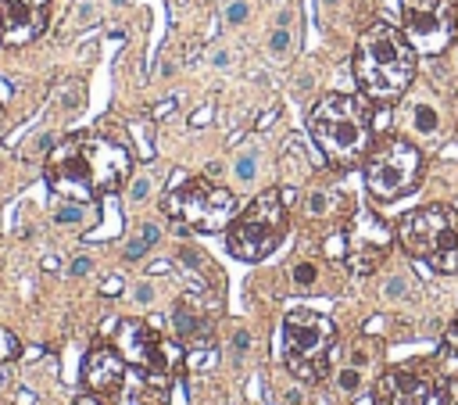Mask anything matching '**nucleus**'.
I'll list each match as a JSON object with an SVG mask.
<instances>
[{
	"instance_id": "obj_1",
	"label": "nucleus",
	"mask_w": 458,
	"mask_h": 405,
	"mask_svg": "<svg viewBox=\"0 0 458 405\" xmlns=\"http://www.w3.org/2000/svg\"><path fill=\"white\" fill-rule=\"evenodd\" d=\"M133 173V151L101 133H75L51 151L47 183L72 201L115 194Z\"/></svg>"
},
{
	"instance_id": "obj_2",
	"label": "nucleus",
	"mask_w": 458,
	"mask_h": 405,
	"mask_svg": "<svg viewBox=\"0 0 458 405\" xmlns=\"http://www.w3.org/2000/svg\"><path fill=\"white\" fill-rule=\"evenodd\" d=\"M351 72L366 97L390 104L416 79V47L408 43L405 29L390 22H372L355 43Z\"/></svg>"
},
{
	"instance_id": "obj_3",
	"label": "nucleus",
	"mask_w": 458,
	"mask_h": 405,
	"mask_svg": "<svg viewBox=\"0 0 458 405\" xmlns=\"http://www.w3.org/2000/svg\"><path fill=\"white\" fill-rule=\"evenodd\" d=\"M308 130L319 151L333 165H358L372 147V112L361 97L351 93H329L308 115Z\"/></svg>"
},
{
	"instance_id": "obj_4",
	"label": "nucleus",
	"mask_w": 458,
	"mask_h": 405,
	"mask_svg": "<svg viewBox=\"0 0 458 405\" xmlns=\"http://www.w3.org/2000/svg\"><path fill=\"white\" fill-rule=\"evenodd\" d=\"M398 241L412 258L437 273H458V212L448 205H426L398 223Z\"/></svg>"
},
{
	"instance_id": "obj_5",
	"label": "nucleus",
	"mask_w": 458,
	"mask_h": 405,
	"mask_svg": "<svg viewBox=\"0 0 458 405\" xmlns=\"http://www.w3.org/2000/svg\"><path fill=\"white\" fill-rule=\"evenodd\" d=\"M337 345V326L329 316L311 308H294L283 319V359L305 384H322L329 377V352Z\"/></svg>"
},
{
	"instance_id": "obj_6",
	"label": "nucleus",
	"mask_w": 458,
	"mask_h": 405,
	"mask_svg": "<svg viewBox=\"0 0 458 405\" xmlns=\"http://www.w3.org/2000/svg\"><path fill=\"white\" fill-rule=\"evenodd\" d=\"M283 237H287V201H283V191H262L226 226V244L233 258L240 262H262L265 255L276 251Z\"/></svg>"
},
{
	"instance_id": "obj_7",
	"label": "nucleus",
	"mask_w": 458,
	"mask_h": 405,
	"mask_svg": "<svg viewBox=\"0 0 458 405\" xmlns=\"http://www.w3.org/2000/svg\"><path fill=\"white\" fill-rule=\"evenodd\" d=\"M165 215L179 223V233H218L233 223L236 197L212 180H186L165 194Z\"/></svg>"
},
{
	"instance_id": "obj_8",
	"label": "nucleus",
	"mask_w": 458,
	"mask_h": 405,
	"mask_svg": "<svg viewBox=\"0 0 458 405\" xmlns=\"http://www.w3.org/2000/svg\"><path fill=\"white\" fill-rule=\"evenodd\" d=\"M422 180V151L401 136H383L366 154V186L380 201H398Z\"/></svg>"
},
{
	"instance_id": "obj_9",
	"label": "nucleus",
	"mask_w": 458,
	"mask_h": 405,
	"mask_svg": "<svg viewBox=\"0 0 458 405\" xmlns=\"http://www.w3.org/2000/svg\"><path fill=\"white\" fill-rule=\"evenodd\" d=\"M401 19L416 54H444L458 29V0H401Z\"/></svg>"
},
{
	"instance_id": "obj_10",
	"label": "nucleus",
	"mask_w": 458,
	"mask_h": 405,
	"mask_svg": "<svg viewBox=\"0 0 458 405\" xmlns=\"http://www.w3.org/2000/svg\"><path fill=\"white\" fill-rule=\"evenodd\" d=\"M118 345H122V355L136 366V373L144 377V384L151 387H165L168 391V380H172V348L168 341L154 330L151 323L144 319H129L118 326Z\"/></svg>"
},
{
	"instance_id": "obj_11",
	"label": "nucleus",
	"mask_w": 458,
	"mask_h": 405,
	"mask_svg": "<svg viewBox=\"0 0 458 405\" xmlns=\"http://www.w3.org/2000/svg\"><path fill=\"white\" fill-rule=\"evenodd\" d=\"M390 247V226L372 212H358V219L347 233V262L355 273H372L383 262Z\"/></svg>"
},
{
	"instance_id": "obj_12",
	"label": "nucleus",
	"mask_w": 458,
	"mask_h": 405,
	"mask_svg": "<svg viewBox=\"0 0 458 405\" xmlns=\"http://www.w3.org/2000/svg\"><path fill=\"white\" fill-rule=\"evenodd\" d=\"M47 4L51 0H0V43L25 47L47 29Z\"/></svg>"
},
{
	"instance_id": "obj_13",
	"label": "nucleus",
	"mask_w": 458,
	"mask_h": 405,
	"mask_svg": "<svg viewBox=\"0 0 458 405\" xmlns=\"http://www.w3.org/2000/svg\"><path fill=\"white\" fill-rule=\"evenodd\" d=\"M83 380L90 387V395H97L104 402H115L125 387V355L115 352L112 345H97L86 355Z\"/></svg>"
},
{
	"instance_id": "obj_14",
	"label": "nucleus",
	"mask_w": 458,
	"mask_h": 405,
	"mask_svg": "<svg viewBox=\"0 0 458 405\" xmlns=\"http://www.w3.org/2000/svg\"><path fill=\"white\" fill-rule=\"evenodd\" d=\"M433 384L412 369H387L376 380V405H430Z\"/></svg>"
},
{
	"instance_id": "obj_15",
	"label": "nucleus",
	"mask_w": 458,
	"mask_h": 405,
	"mask_svg": "<svg viewBox=\"0 0 458 405\" xmlns=\"http://www.w3.org/2000/svg\"><path fill=\"white\" fill-rule=\"evenodd\" d=\"M172 323H176V334L190 345H208V334H212V316H197V308L190 302H179L176 312H172Z\"/></svg>"
},
{
	"instance_id": "obj_16",
	"label": "nucleus",
	"mask_w": 458,
	"mask_h": 405,
	"mask_svg": "<svg viewBox=\"0 0 458 405\" xmlns=\"http://www.w3.org/2000/svg\"><path fill=\"white\" fill-rule=\"evenodd\" d=\"M233 176L240 186H251L258 176V151H240L236 154V162H233Z\"/></svg>"
},
{
	"instance_id": "obj_17",
	"label": "nucleus",
	"mask_w": 458,
	"mask_h": 405,
	"mask_svg": "<svg viewBox=\"0 0 458 405\" xmlns=\"http://www.w3.org/2000/svg\"><path fill=\"white\" fill-rule=\"evenodd\" d=\"M412 126L419 130V133H433L437 130V112L430 104H416L412 108Z\"/></svg>"
},
{
	"instance_id": "obj_18",
	"label": "nucleus",
	"mask_w": 458,
	"mask_h": 405,
	"mask_svg": "<svg viewBox=\"0 0 458 405\" xmlns=\"http://www.w3.org/2000/svg\"><path fill=\"white\" fill-rule=\"evenodd\" d=\"M287 51H290V29H287V25H276L272 36H268V54H272V58H283Z\"/></svg>"
},
{
	"instance_id": "obj_19",
	"label": "nucleus",
	"mask_w": 458,
	"mask_h": 405,
	"mask_svg": "<svg viewBox=\"0 0 458 405\" xmlns=\"http://www.w3.org/2000/svg\"><path fill=\"white\" fill-rule=\"evenodd\" d=\"M315 280H319V266H311V262H301V266H294V284L311 291Z\"/></svg>"
},
{
	"instance_id": "obj_20",
	"label": "nucleus",
	"mask_w": 458,
	"mask_h": 405,
	"mask_svg": "<svg viewBox=\"0 0 458 405\" xmlns=\"http://www.w3.org/2000/svg\"><path fill=\"white\" fill-rule=\"evenodd\" d=\"M18 352H22L18 337H14L11 330H0V363H11V359H18Z\"/></svg>"
},
{
	"instance_id": "obj_21",
	"label": "nucleus",
	"mask_w": 458,
	"mask_h": 405,
	"mask_svg": "<svg viewBox=\"0 0 458 405\" xmlns=\"http://www.w3.org/2000/svg\"><path fill=\"white\" fill-rule=\"evenodd\" d=\"M133 405H168L165 387H151V384H144V391L133 395Z\"/></svg>"
},
{
	"instance_id": "obj_22",
	"label": "nucleus",
	"mask_w": 458,
	"mask_h": 405,
	"mask_svg": "<svg viewBox=\"0 0 458 405\" xmlns=\"http://www.w3.org/2000/svg\"><path fill=\"white\" fill-rule=\"evenodd\" d=\"M83 219H86V208H79V205H61L54 212V223H61V226H75Z\"/></svg>"
},
{
	"instance_id": "obj_23",
	"label": "nucleus",
	"mask_w": 458,
	"mask_h": 405,
	"mask_svg": "<svg viewBox=\"0 0 458 405\" xmlns=\"http://www.w3.org/2000/svg\"><path fill=\"white\" fill-rule=\"evenodd\" d=\"M247 14H251L247 0H229V8H226V22H229V25H244Z\"/></svg>"
},
{
	"instance_id": "obj_24",
	"label": "nucleus",
	"mask_w": 458,
	"mask_h": 405,
	"mask_svg": "<svg viewBox=\"0 0 458 405\" xmlns=\"http://www.w3.org/2000/svg\"><path fill=\"white\" fill-rule=\"evenodd\" d=\"M151 191H154V180H151V176H140V180L129 186V201H147Z\"/></svg>"
},
{
	"instance_id": "obj_25",
	"label": "nucleus",
	"mask_w": 458,
	"mask_h": 405,
	"mask_svg": "<svg viewBox=\"0 0 458 405\" xmlns=\"http://www.w3.org/2000/svg\"><path fill=\"white\" fill-rule=\"evenodd\" d=\"M147 247H151V244H147L144 237H140V241H129V247H125V258H129V262H140V258L147 255Z\"/></svg>"
},
{
	"instance_id": "obj_26",
	"label": "nucleus",
	"mask_w": 458,
	"mask_h": 405,
	"mask_svg": "<svg viewBox=\"0 0 458 405\" xmlns=\"http://www.w3.org/2000/svg\"><path fill=\"white\" fill-rule=\"evenodd\" d=\"M440 405H458V380H448L440 387Z\"/></svg>"
},
{
	"instance_id": "obj_27",
	"label": "nucleus",
	"mask_w": 458,
	"mask_h": 405,
	"mask_svg": "<svg viewBox=\"0 0 458 405\" xmlns=\"http://www.w3.org/2000/svg\"><path fill=\"white\" fill-rule=\"evenodd\" d=\"M308 212H311V215L329 212V197H326V194H311V197H308Z\"/></svg>"
},
{
	"instance_id": "obj_28",
	"label": "nucleus",
	"mask_w": 458,
	"mask_h": 405,
	"mask_svg": "<svg viewBox=\"0 0 458 405\" xmlns=\"http://www.w3.org/2000/svg\"><path fill=\"white\" fill-rule=\"evenodd\" d=\"M93 14H97V8H93V4H90V0H86V4H83V8H79V14H75V22H79V25H90V22H93Z\"/></svg>"
},
{
	"instance_id": "obj_29",
	"label": "nucleus",
	"mask_w": 458,
	"mask_h": 405,
	"mask_svg": "<svg viewBox=\"0 0 458 405\" xmlns=\"http://www.w3.org/2000/svg\"><path fill=\"white\" fill-rule=\"evenodd\" d=\"M448 355L458 363V323L451 326V334H448Z\"/></svg>"
},
{
	"instance_id": "obj_30",
	"label": "nucleus",
	"mask_w": 458,
	"mask_h": 405,
	"mask_svg": "<svg viewBox=\"0 0 458 405\" xmlns=\"http://www.w3.org/2000/svg\"><path fill=\"white\" fill-rule=\"evenodd\" d=\"M229 61H233V58H229V51H212V65H218V69H226V65H229Z\"/></svg>"
},
{
	"instance_id": "obj_31",
	"label": "nucleus",
	"mask_w": 458,
	"mask_h": 405,
	"mask_svg": "<svg viewBox=\"0 0 458 405\" xmlns=\"http://www.w3.org/2000/svg\"><path fill=\"white\" fill-rule=\"evenodd\" d=\"M90 273V258H75L72 262V276H86Z\"/></svg>"
},
{
	"instance_id": "obj_32",
	"label": "nucleus",
	"mask_w": 458,
	"mask_h": 405,
	"mask_svg": "<svg viewBox=\"0 0 458 405\" xmlns=\"http://www.w3.org/2000/svg\"><path fill=\"white\" fill-rule=\"evenodd\" d=\"M398 294H405V284H401V280H390V284H387V298H398Z\"/></svg>"
},
{
	"instance_id": "obj_33",
	"label": "nucleus",
	"mask_w": 458,
	"mask_h": 405,
	"mask_svg": "<svg viewBox=\"0 0 458 405\" xmlns=\"http://www.w3.org/2000/svg\"><path fill=\"white\" fill-rule=\"evenodd\" d=\"M136 298H140V302H144V305H147V302L154 298V287H151V284H140V291H136Z\"/></svg>"
},
{
	"instance_id": "obj_34",
	"label": "nucleus",
	"mask_w": 458,
	"mask_h": 405,
	"mask_svg": "<svg viewBox=\"0 0 458 405\" xmlns=\"http://www.w3.org/2000/svg\"><path fill=\"white\" fill-rule=\"evenodd\" d=\"M233 345H236V352H244V348L251 345V334H247V330H240V334L233 337Z\"/></svg>"
},
{
	"instance_id": "obj_35",
	"label": "nucleus",
	"mask_w": 458,
	"mask_h": 405,
	"mask_svg": "<svg viewBox=\"0 0 458 405\" xmlns=\"http://www.w3.org/2000/svg\"><path fill=\"white\" fill-rule=\"evenodd\" d=\"M72 405H104V398H97V395H83V398H75Z\"/></svg>"
},
{
	"instance_id": "obj_36",
	"label": "nucleus",
	"mask_w": 458,
	"mask_h": 405,
	"mask_svg": "<svg viewBox=\"0 0 458 405\" xmlns=\"http://www.w3.org/2000/svg\"><path fill=\"white\" fill-rule=\"evenodd\" d=\"M144 241H147V244H154V241H157V226H154V223H147V226H144Z\"/></svg>"
},
{
	"instance_id": "obj_37",
	"label": "nucleus",
	"mask_w": 458,
	"mask_h": 405,
	"mask_svg": "<svg viewBox=\"0 0 458 405\" xmlns=\"http://www.w3.org/2000/svg\"><path fill=\"white\" fill-rule=\"evenodd\" d=\"M118 291H122L118 276H112V280H107V284H104V294H118Z\"/></svg>"
},
{
	"instance_id": "obj_38",
	"label": "nucleus",
	"mask_w": 458,
	"mask_h": 405,
	"mask_svg": "<svg viewBox=\"0 0 458 405\" xmlns=\"http://www.w3.org/2000/svg\"><path fill=\"white\" fill-rule=\"evenodd\" d=\"M208 115H212L208 108H204V112H197V115H194V126H204V122H208Z\"/></svg>"
},
{
	"instance_id": "obj_39",
	"label": "nucleus",
	"mask_w": 458,
	"mask_h": 405,
	"mask_svg": "<svg viewBox=\"0 0 458 405\" xmlns=\"http://www.w3.org/2000/svg\"><path fill=\"white\" fill-rule=\"evenodd\" d=\"M290 19H294V11H283L279 19H276V25H290Z\"/></svg>"
},
{
	"instance_id": "obj_40",
	"label": "nucleus",
	"mask_w": 458,
	"mask_h": 405,
	"mask_svg": "<svg viewBox=\"0 0 458 405\" xmlns=\"http://www.w3.org/2000/svg\"><path fill=\"white\" fill-rule=\"evenodd\" d=\"M333 4H340V0H322V8H333Z\"/></svg>"
},
{
	"instance_id": "obj_41",
	"label": "nucleus",
	"mask_w": 458,
	"mask_h": 405,
	"mask_svg": "<svg viewBox=\"0 0 458 405\" xmlns=\"http://www.w3.org/2000/svg\"><path fill=\"white\" fill-rule=\"evenodd\" d=\"M112 4H115V8H125V4H129V0H112Z\"/></svg>"
}]
</instances>
